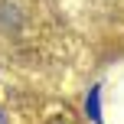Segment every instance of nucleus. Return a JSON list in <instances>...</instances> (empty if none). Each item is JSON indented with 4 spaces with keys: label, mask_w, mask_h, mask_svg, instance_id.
Wrapping results in <instances>:
<instances>
[{
    "label": "nucleus",
    "mask_w": 124,
    "mask_h": 124,
    "mask_svg": "<svg viewBox=\"0 0 124 124\" xmlns=\"http://www.w3.org/2000/svg\"><path fill=\"white\" fill-rule=\"evenodd\" d=\"M0 124H3V118H0Z\"/></svg>",
    "instance_id": "obj_1"
}]
</instances>
